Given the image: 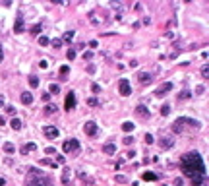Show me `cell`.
Instances as JSON below:
<instances>
[{"label":"cell","instance_id":"43","mask_svg":"<svg viewBox=\"0 0 209 186\" xmlns=\"http://www.w3.org/2000/svg\"><path fill=\"white\" fill-rule=\"evenodd\" d=\"M6 111H8V114H16V109H14V107H8Z\"/></svg>","mask_w":209,"mask_h":186},{"label":"cell","instance_id":"10","mask_svg":"<svg viewBox=\"0 0 209 186\" xmlns=\"http://www.w3.org/2000/svg\"><path fill=\"white\" fill-rule=\"evenodd\" d=\"M14 31H16V33H21V31H23V16H18V18H16V25H14Z\"/></svg>","mask_w":209,"mask_h":186},{"label":"cell","instance_id":"20","mask_svg":"<svg viewBox=\"0 0 209 186\" xmlns=\"http://www.w3.org/2000/svg\"><path fill=\"white\" fill-rule=\"evenodd\" d=\"M10 126L14 128V130H21V120H19V118H12Z\"/></svg>","mask_w":209,"mask_h":186},{"label":"cell","instance_id":"44","mask_svg":"<svg viewBox=\"0 0 209 186\" xmlns=\"http://www.w3.org/2000/svg\"><path fill=\"white\" fill-rule=\"evenodd\" d=\"M174 186H182V178H176V180H174Z\"/></svg>","mask_w":209,"mask_h":186},{"label":"cell","instance_id":"14","mask_svg":"<svg viewBox=\"0 0 209 186\" xmlns=\"http://www.w3.org/2000/svg\"><path fill=\"white\" fill-rule=\"evenodd\" d=\"M159 144H161V147H163V149H169V147H172V144H174V140H172V138H161V142H159Z\"/></svg>","mask_w":209,"mask_h":186},{"label":"cell","instance_id":"36","mask_svg":"<svg viewBox=\"0 0 209 186\" xmlns=\"http://www.w3.org/2000/svg\"><path fill=\"white\" fill-rule=\"evenodd\" d=\"M91 91H93V93H99V91H101L99 83H93V85H91Z\"/></svg>","mask_w":209,"mask_h":186},{"label":"cell","instance_id":"9","mask_svg":"<svg viewBox=\"0 0 209 186\" xmlns=\"http://www.w3.org/2000/svg\"><path fill=\"white\" fill-rule=\"evenodd\" d=\"M184 130V118H178L174 124H172V132H176V134H180Z\"/></svg>","mask_w":209,"mask_h":186},{"label":"cell","instance_id":"3","mask_svg":"<svg viewBox=\"0 0 209 186\" xmlns=\"http://www.w3.org/2000/svg\"><path fill=\"white\" fill-rule=\"evenodd\" d=\"M62 149H64V153H77V151H80V142L74 140V138H70V140H66L62 144Z\"/></svg>","mask_w":209,"mask_h":186},{"label":"cell","instance_id":"38","mask_svg":"<svg viewBox=\"0 0 209 186\" xmlns=\"http://www.w3.org/2000/svg\"><path fill=\"white\" fill-rule=\"evenodd\" d=\"M39 31H41V25H35L31 29V33H35V35H39Z\"/></svg>","mask_w":209,"mask_h":186},{"label":"cell","instance_id":"6","mask_svg":"<svg viewBox=\"0 0 209 186\" xmlns=\"http://www.w3.org/2000/svg\"><path fill=\"white\" fill-rule=\"evenodd\" d=\"M83 130H85V134H87V136H91V138H93V136H97V130H99V128H97V124L93 122V120H89V122L83 124Z\"/></svg>","mask_w":209,"mask_h":186},{"label":"cell","instance_id":"35","mask_svg":"<svg viewBox=\"0 0 209 186\" xmlns=\"http://www.w3.org/2000/svg\"><path fill=\"white\" fill-rule=\"evenodd\" d=\"M122 142H124V144H126V146H130V144H132V142H134V138H132V136H126V138H124V140H122Z\"/></svg>","mask_w":209,"mask_h":186},{"label":"cell","instance_id":"33","mask_svg":"<svg viewBox=\"0 0 209 186\" xmlns=\"http://www.w3.org/2000/svg\"><path fill=\"white\" fill-rule=\"evenodd\" d=\"M91 58H93V53H91V51L83 53V60H91Z\"/></svg>","mask_w":209,"mask_h":186},{"label":"cell","instance_id":"7","mask_svg":"<svg viewBox=\"0 0 209 186\" xmlns=\"http://www.w3.org/2000/svg\"><path fill=\"white\" fill-rule=\"evenodd\" d=\"M43 132H45L47 138H58V134H60L56 126H45V128H43Z\"/></svg>","mask_w":209,"mask_h":186},{"label":"cell","instance_id":"31","mask_svg":"<svg viewBox=\"0 0 209 186\" xmlns=\"http://www.w3.org/2000/svg\"><path fill=\"white\" fill-rule=\"evenodd\" d=\"M201 76H203V78H207V76H209V66H207V64H205L203 68H201Z\"/></svg>","mask_w":209,"mask_h":186},{"label":"cell","instance_id":"34","mask_svg":"<svg viewBox=\"0 0 209 186\" xmlns=\"http://www.w3.org/2000/svg\"><path fill=\"white\" fill-rule=\"evenodd\" d=\"M145 144H147V146L153 144V136H151V134H145Z\"/></svg>","mask_w":209,"mask_h":186},{"label":"cell","instance_id":"39","mask_svg":"<svg viewBox=\"0 0 209 186\" xmlns=\"http://www.w3.org/2000/svg\"><path fill=\"white\" fill-rule=\"evenodd\" d=\"M60 45H62L60 39H52V47H60Z\"/></svg>","mask_w":209,"mask_h":186},{"label":"cell","instance_id":"25","mask_svg":"<svg viewBox=\"0 0 209 186\" xmlns=\"http://www.w3.org/2000/svg\"><path fill=\"white\" fill-rule=\"evenodd\" d=\"M169 112H170V105H163L161 107V114H163V116H167Z\"/></svg>","mask_w":209,"mask_h":186},{"label":"cell","instance_id":"41","mask_svg":"<svg viewBox=\"0 0 209 186\" xmlns=\"http://www.w3.org/2000/svg\"><path fill=\"white\" fill-rule=\"evenodd\" d=\"M45 151H47V153H48V155H52V153H54V155H56V151H54V147H47V149H45Z\"/></svg>","mask_w":209,"mask_h":186},{"label":"cell","instance_id":"29","mask_svg":"<svg viewBox=\"0 0 209 186\" xmlns=\"http://www.w3.org/2000/svg\"><path fill=\"white\" fill-rule=\"evenodd\" d=\"M64 39H66V41H72V39H74V31H66V33H64Z\"/></svg>","mask_w":209,"mask_h":186},{"label":"cell","instance_id":"18","mask_svg":"<svg viewBox=\"0 0 209 186\" xmlns=\"http://www.w3.org/2000/svg\"><path fill=\"white\" fill-rule=\"evenodd\" d=\"M141 178H143V180H157V175H155V173H149V171H145V173L141 175Z\"/></svg>","mask_w":209,"mask_h":186},{"label":"cell","instance_id":"26","mask_svg":"<svg viewBox=\"0 0 209 186\" xmlns=\"http://www.w3.org/2000/svg\"><path fill=\"white\" fill-rule=\"evenodd\" d=\"M122 130H124V132L134 130V124H132V122H124V124H122Z\"/></svg>","mask_w":209,"mask_h":186},{"label":"cell","instance_id":"40","mask_svg":"<svg viewBox=\"0 0 209 186\" xmlns=\"http://www.w3.org/2000/svg\"><path fill=\"white\" fill-rule=\"evenodd\" d=\"M60 74L66 76V74H68V66H62V68H60Z\"/></svg>","mask_w":209,"mask_h":186},{"label":"cell","instance_id":"5","mask_svg":"<svg viewBox=\"0 0 209 186\" xmlns=\"http://www.w3.org/2000/svg\"><path fill=\"white\" fill-rule=\"evenodd\" d=\"M64 107H66V111L76 109V93H74V91H70L68 95H66V101H64Z\"/></svg>","mask_w":209,"mask_h":186},{"label":"cell","instance_id":"17","mask_svg":"<svg viewBox=\"0 0 209 186\" xmlns=\"http://www.w3.org/2000/svg\"><path fill=\"white\" fill-rule=\"evenodd\" d=\"M138 78H140V82H141V83H149V82H151V76H149L147 72H140Z\"/></svg>","mask_w":209,"mask_h":186},{"label":"cell","instance_id":"47","mask_svg":"<svg viewBox=\"0 0 209 186\" xmlns=\"http://www.w3.org/2000/svg\"><path fill=\"white\" fill-rule=\"evenodd\" d=\"M4 105V97H0V107H2Z\"/></svg>","mask_w":209,"mask_h":186},{"label":"cell","instance_id":"8","mask_svg":"<svg viewBox=\"0 0 209 186\" xmlns=\"http://www.w3.org/2000/svg\"><path fill=\"white\" fill-rule=\"evenodd\" d=\"M172 89V83L170 82H167V83H163L161 87H157V91H155V95H159V97H163V95H167V91H170Z\"/></svg>","mask_w":209,"mask_h":186},{"label":"cell","instance_id":"11","mask_svg":"<svg viewBox=\"0 0 209 186\" xmlns=\"http://www.w3.org/2000/svg\"><path fill=\"white\" fill-rule=\"evenodd\" d=\"M35 149H37V144H25L23 147H21V155H27V153H31V151H35Z\"/></svg>","mask_w":209,"mask_h":186},{"label":"cell","instance_id":"23","mask_svg":"<svg viewBox=\"0 0 209 186\" xmlns=\"http://www.w3.org/2000/svg\"><path fill=\"white\" fill-rule=\"evenodd\" d=\"M4 151L6 153H14V151H16V147H14V144H4Z\"/></svg>","mask_w":209,"mask_h":186},{"label":"cell","instance_id":"4","mask_svg":"<svg viewBox=\"0 0 209 186\" xmlns=\"http://www.w3.org/2000/svg\"><path fill=\"white\" fill-rule=\"evenodd\" d=\"M118 89H120V95L128 97L130 93H132V87H130V82L126 80V78H122V80L118 82Z\"/></svg>","mask_w":209,"mask_h":186},{"label":"cell","instance_id":"2","mask_svg":"<svg viewBox=\"0 0 209 186\" xmlns=\"http://www.w3.org/2000/svg\"><path fill=\"white\" fill-rule=\"evenodd\" d=\"M25 186H54V184L43 171L31 167L27 171V176H25Z\"/></svg>","mask_w":209,"mask_h":186},{"label":"cell","instance_id":"13","mask_svg":"<svg viewBox=\"0 0 209 186\" xmlns=\"http://www.w3.org/2000/svg\"><path fill=\"white\" fill-rule=\"evenodd\" d=\"M21 103H23V105H31L33 103V95H31V93H27V91H23V93H21Z\"/></svg>","mask_w":209,"mask_h":186},{"label":"cell","instance_id":"1","mask_svg":"<svg viewBox=\"0 0 209 186\" xmlns=\"http://www.w3.org/2000/svg\"><path fill=\"white\" fill-rule=\"evenodd\" d=\"M180 169L192 180V186H201L207 176L203 159H201V155L198 151H190L180 157Z\"/></svg>","mask_w":209,"mask_h":186},{"label":"cell","instance_id":"15","mask_svg":"<svg viewBox=\"0 0 209 186\" xmlns=\"http://www.w3.org/2000/svg\"><path fill=\"white\" fill-rule=\"evenodd\" d=\"M39 165H41V167H52V169H56V161H50V159H41V161H39Z\"/></svg>","mask_w":209,"mask_h":186},{"label":"cell","instance_id":"45","mask_svg":"<svg viewBox=\"0 0 209 186\" xmlns=\"http://www.w3.org/2000/svg\"><path fill=\"white\" fill-rule=\"evenodd\" d=\"M4 60V51H2V45H0V62Z\"/></svg>","mask_w":209,"mask_h":186},{"label":"cell","instance_id":"24","mask_svg":"<svg viewBox=\"0 0 209 186\" xmlns=\"http://www.w3.org/2000/svg\"><path fill=\"white\" fill-rule=\"evenodd\" d=\"M48 43H50V41H48V37H45V35H41V37H39V45H43V47H47Z\"/></svg>","mask_w":209,"mask_h":186},{"label":"cell","instance_id":"37","mask_svg":"<svg viewBox=\"0 0 209 186\" xmlns=\"http://www.w3.org/2000/svg\"><path fill=\"white\" fill-rule=\"evenodd\" d=\"M116 182L124 184V182H126V176H122V175H116Z\"/></svg>","mask_w":209,"mask_h":186},{"label":"cell","instance_id":"22","mask_svg":"<svg viewBox=\"0 0 209 186\" xmlns=\"http://www.w3.org/2000/svg\"><path fill=\"white\" fill-rule=\"evenodd\" d=\"M58 91H60V85H58V83H52V85L48 87V93H54V95H56Z\"/></svg>","mask_w":209,"mask_h":186},{"label":"cell","instance_id":"12","mask_svg":"<svg viewBox=\"0 0 209 186\" xmlns=\"http://www.w3.org/2000/svg\"><path fill=\"white\" fill-rule=\"evenodd\" d=\"M136 112H138L140 114V116H143V118H149V109H147V107L145 105H138V109H136Z\"/></svg>","mask_w":209,"mask_h":186},{"label":"cell","instance_id":"46","mask_svg":"<svg viewBox=\"0 0 209 186\" xmlns=\"http://www.w3.org/2000/svg\"><path fill=\"white\" fill-rule=\"evenodd\" d=\"M0 186H6V180H4V178H0Z\"/></svg>","mask_w":209,"mask_h":186},{"label":"cell","instance_id":"30","mask_svg":"<svg viewBox=\"0 0 209 186\" xmlns=\"http://www.w3.org/2000/svg\"><path fill=\"white\" fill-rule=\"evenodd\" d=\"M66 56H68V60H74V58H76V51H74V49H70Z\"/></svg>","mask_w":209,"mask_h":186},{"label":"cell","instance_id":"19","mask_svg":"<svg viewBox=\"0 0 209 186\" xmlns=\"http://www.w3.org/2000/svg\"><path fill=\"white\" fill-rule=\"evenodd\" d=\"M70 178H72L70 169H64V173H62V182H64V184H68V182H70Z\"/></svg>","mask_w":209,"mask_h":186},{"label":"cell","instance_id":"42","mask_svg":"<svg viewBox=\"0 0 209 186\" xmlns=\"http://www.w3.org/2000/svg\"><path fill=\"white\" fill-rule=\"evenodd\" d=\"M58 163H64V155H58V157H56V165H58Z\"/></svg>","mask_w":209,"mask_h":186},{"label":"cell","instance_id":"27","mask_svg":"<svg viewBox=\"0 0 209 186\" xmlns=\"http://www.w3.org/2000/svg\"><path fill=\"white\" fill-rule=\"evenodd\" d=\"M192 97V93L190 91H182V93H178V99H190Z\"/></svg>","mask_w":209,"mask_h":186},{"label":"cell","instance_id":"16","mask_svg":"<svg viewBox=\"0 0 209 186\" xmlns=\"http://www.w3.org/2000/svg\"><path fill=\"white\" fill-rule=\"evenodd\" d=\"M103 151L109 153V155H112L114 151H116V146H114V144H105V146H103Z\"/></svg>","mask_w":209,"mask_h":186},{"label":"cell","instance_id":"21","mask_svg":"<svg viewBox=\"0 0 209 186\" xmlns=\"http://www.w3.org/2000/svg\"><path fill=\"white\" fill-rule=\"evenodd\" d=\"M29 85L31 87H39V78L37 76H29Z\"/></svg>","mask_w":209,"mask_h":186},{"label":"cell","instance_id":"28","mask_svg":"<svg viewBox=\"0 0 209 186\" xmlns=\"http://www.w3.org/2000/svg\"><path fill=\"white\" fill-rule=\"evenodd\" d=\"M45 109H47V114H52V112H56V107H54V105H47Z\"/></svg>","mask_w":209,"mask_h":186},{"label":"cell","instance_id":"32","mask_svg":"<svg viewBox=\"0 0 209 186\" xmlns=\"http://www.w3.org/2000/svg\"><path fill=\"white\" fill-rule=\"evenodd\" d=\"M87 105H91V107H97L99 103H97V99H95V97H91V99H87Z\"/></svg>","mask_w":209,"mask_h":186}]
</instances>
